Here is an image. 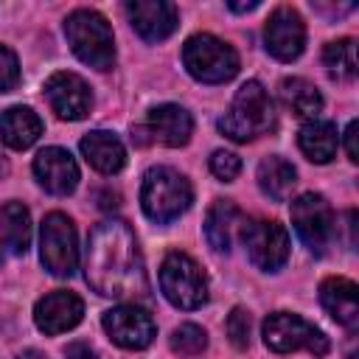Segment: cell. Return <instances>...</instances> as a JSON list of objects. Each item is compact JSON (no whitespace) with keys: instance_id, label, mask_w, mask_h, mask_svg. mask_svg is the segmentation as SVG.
<instances>
[{"instance_id":"16","label":"cell","mask_w":359,"mask_h":359,"mask_svg":"<svg viewBox=\"0 0 359 359\" xmlns=\"http://www.w3.org/2000/svg\"><path fill=\"white\" fill-rule=\"evenodd\" d=\"M34 174L39 180V185L56 196L73 194L79 185V165L70 157V151L59 149V146H48L34 157Z\"/></svg>"},{"instance_id":"18","label":"cell","mask_w":359,"mask_h":359,"mask_svg":"<svg viewBox=\"0 0 359 359\" xmlns=\"http://www.w3.org/2000/svg\"><path fill=\"white\" fill-rule=\"evenodd\" d=\"M244 224H247V216L230 199H216L205 216V236L213 250L227 252L233 247V241L241 238Z\"/></svg>"},{"instance_id":"10","label":"cell","mask_w":359,"mask_h":359,"mask_svg":"<svg viewBox=\"0 0 359 359\" xmlns=\"http://www.w3.org/2000/svg\"><path fill=\"white\" fill-rule=\"evenodd\" d=\"M241 241L247 247L250 261L264 272H278L289 261V233L275 219L247 222Z\"/></svg>"},{"instance_id":"5","label":"cell","mask_w":359,"mask_h":359,"mask_svg":"<svg viewBox=\"0 0 359 359\" xmlns=\"http://www.w3.org/2000/svg\"><path fill=\"white\" fill-rule=\"evenodd\" d=\"M185 70L202 84H222L238 73V53L213 34H194L182 48Z\"/></svg>"},{"instance_id":"15","label":"cell","mask_w":359,"mask_h":359,"mask_svg":"<svg viewBox=\"0 0 359 359\" xmlns=\"http://www.w3.org/2000/svg\"><path fill=\"white\" fill-rule=\"evenodd\" d=\"M126 17L132 28L146 42H163L177 31V6L165 0H132L126 3Z\"/></svg>"},{"instance_id":"20","label":"cell","mask_w":359,"mask_h":359,"mask_svg":"<svg viewBox=\"0 0 359 359\" xmlns=\"http://www.w3.org/2000/svg\"><path fill=\"white\" fill-rule=\"evenodd\" d=\"M81 154L101 174H118L126 163L123 143L112 132H104V129H95V132L81 137Z\"/></svg>"},{"instance_id":"28","label":"cell","mask_w":359,"mask_h":359,"mask_svg":"<svg viewBox=\"0 0 359 359\" xmlns=\"http://www.w3.org/2000/svg\"><path fill=\"white\" fill-rule=\"evenodd\" d=\"M227 337H230V342H233V348H238V351H244V348H250V334H252V317H250V311L247 309H241V306H236L230 314H227Z\"/></svg>"},{"instance_id":"31","label":"cell","mask_w":359,"mask_h":359,"mask_svg":"<svg viewBox=\"0 0 359 359\" xmlns=\"http://www.w3.org/2000/svg\"><path fill=\"white\" fill-rule=\"evenodd\" d=\"M65 359H101L90 345H84V342H73L67 351H65Z\"/></svg>"},{"instance_id":"19","label":"cell","mask_w":359,"mask_h":359,"mask_svg":"<svg viewBox=\"0 0 359 359\" xmlns=\"http://www.w3.org/2000/svg\"><path fill=\"white\" fill-rule=\"evenodd\" d=\"M320 303L323 309L345 328L359 325V289L348 278H325L320 283Z\"/></svg>"},{"instance_id":"27","label":"cell","mask_w":359,"mask_h":359,"mask_svg":"<svg viewBox=\"0 0 359 359\" xmlns=\"http://www.w3.org/2000/svg\"><path fill=\"white\" fill-rule=\"evenodd\" d=\"M208 348V334L205 328L194 325V323H182L180 328H174L171 334V351L180 356H199Z\"/></svg>"},{"instance_id":"7","label":"cell","mask_w":359,"mask_h":359,"mask_svg":"<svg viewBox=\"0 0 359 359\" xmlns=\"http://www.w3.org/2000/svg\"><path fill=\"white\" fill-rule=\"evenodd\" d=\"M264 345L275 353L309 351L311 356H325L331 351L328 337L317 325L289 311H275L264 320Z\"/></svg>"},{"instance_id":"17","label":"cell","mask_w":359,"mask_h":359,"mask_svg":"<svg viewBox=\"0 0 359 359\" xmlns=\"http://www.w3.org/2000/svg\"><path fill=\"white\" fill-rule=\"evenodd\" d=\"M143 132L151 135V140L163 143V146H185L191 140V132H194V121L188 115V109L177 107V104H160L149 112L146 118V126Z\"/></svg>"},{"instance_id":"32","label":"cell","mask_w":359,"mask_h":359,"mask_svg":"<svg viewBox=\"0 0 359 359\" xmlns=\"http://www.w3.org/2000/svg\"><path fill=\"white\" fill-rule=\"evenodd\" d=\"M356 129H359L356 121H351L348 129H345V149H348V160H351V163L359 160V151H356Z\"/></svg>"},{"instance_id":"29","label":"cell","mask_w":359,"mask_h":359,"mask_svg":"<svg viewBox=\"0 0 359 359\" xmlns=\"http://www.w3.org/2000/svg\"><path fill=\"white\" fill-rule=\"evenodd\" d=\"M210 171H213V177H219L222 182H230V180L238 177V171H241V160H238L233 151L219 149V151L210 154Z\"/></svg>"},{"instance_id":"23","label":"cell","mask_w":359,"mask_h":359,"mask_svg":"<svg viewBox=\"0 0 359 359\" xmlns=\"http://www.w3.org/2000/svg\"><path fill=\"white\" fill-rule=\"evenodd\" d=\"M0 241L14 255H22L31 244V213L22 202H6L0 208Z\"/></svg>"},{"instance_id":"4","label":"cell","mask_w":359,"mask_h":359,"mask_svg":"<svg viewBox=\"0 0 359 359\" xmlns=\"http://www.w3.org/2000/svg\"><path fill=\"white\" fill-rule=\"evenodd\" d=\"M65 36L73 48V53L95 67V70H109L115 65V36L109 22L93 11V8H76L65 20Z\"/></svg>"},{"instance_id":"1","label":"cell","mask_w":359,"mask_h":359,"mask_svg":"<svg viewBox=\"0 0 359 359\" xmlns=\"http://www.w3.org/2000/svg\"><path fill=\"white\" fill-rule=\"evenodd\" d=\"M84 278L104 297L135 300L146 294L149 280H146L143 258L135 233L129 230L126 222L109 219L95 224L84 252Z\"/></svg>"},{"instance_id":"22","label":"cell","mask_w":359,"mask_h":359,"mask_svg":"<svg viewBox=\"0 0 359 359\" xmlns=\"http://www.w3.org/2000/svg\"><path fill=\"white\" fill-rule=\"evenodd\" d=\"M297 143H300V151L311 163H328V160H334L337 146H339L337 126L331 121H317L314 118V121L303 123V129L297 135Z\"/></svg>"},{"instance_id":"24","label":"cell","mask_w":359,"mask_h":359,"mask_svg":"<svg viewBox=\"0 0 359 359\" xmlns=\"http://www.w3.org/2000/svg\"><path fill=\"white\" fill-rule=\"evenodd\" d=\"M294 182H297V171H294V165L289 160H283L278 154L261 160V165H258V185H261V191L269 199L283 202L292 194Z\"/></svg>"},{"instance_id":"34","label":"cell","mask_w":359,"mask_h":359,"mask_svg":"<svg viewBox=\"0 0 359 359\" xmlns=\"http://www.w3.org/2000/svg\"><path fill=\"white\" fill-rule=\"evenodd\" d=\"M14 359H45L39 351H22L20 356H14Z\"/></svg>"},{"instance_id":"33","label":"cell","mask_w":359,"mask_h":359,"mask_svg":"<svg viewBox=\"0 0 359 359\" xmlns=\"http://www.w3.org/2000/svg\"><path fill=\"white\" fill-rule=\"evenodd\" d=\"M230 8H233V11H252V8H258V0H250V3H230Z\"/></svg>"},{"instance_id":"35","label":"cell","mask_w":359,"mask_h":359,"mask_svg":"<svg viewBox=\"0 0 359 359\" xmlns=\"http://www.w3.org/2000/svg\"><path fill=\"white\" fill-rule=\"evenodd\" d=\"M0 171H3V160H0Z\"/></svg>"},{"instance_id":"30","label":"cell","mask_w":359,"mask_h":359,"mask_svg":"<svg viewBox=\"0 0 359 359\" xmlns=\"http://www.w3.org/2000/svg\"><path fill=\"white\" fill-rule=\"evenodd\" d=\"M17 81H20V62L11 48L0 45V93L14 90Z\"/></svg>"},{"instance_id":"8","label":"cell","mask_w":359,"mask_h":359,"mask_svg":"<svg viewBox=\"0 0 359 359\" xmlns=\"http://www.w3.org/2000/svg\"><path fill=\"white\" fill-rule=\"evenodd\" d=\"M39 258L45 269L56 278H67L76 272L79 264V247H76V227L73 222L53 210L42 219V233H39Z\"/></svg>"},{"instance_id":"2","label":"cell","mask_w":359,"mask_h":359,"mask_svg":"<svg viewBox=\"0 0 359 359\" xmlns=\"http://www.w3.org/2000/svg\"><path fill=\"white\" fill-rule=\"evenodd\" d=\"M194 202V188L185 174H180L171 165H151L143 174V188H140V205L143 213L157 222L168 224L180 219Z\"/></svg>"},{"instance_id":"26","label":"cell","mask_w":359,"mask_h":359,"mask_svg":"<svg viewBox=\"0 0 359 359\" xmlns=\"http://www.w3.org/2000/svg\"><path fill=\"white\" fill-rule=\"evenodd\" d=\"M323 65H325L331 79L351 81L356 76V45H353V39L345 36V39L328 42L325 50H323Z\"/></svg>"},{"instance_id":"14","label":"cell","mask_w":359,"mask_h":359,"mask_svg":"<svg viewBox=\"0 0 359 359\" xmlns=\"http://www.w3.org/2000/svg\"><path fill=\"white\" fill-rule=\"evenodd\" d=\"M81 317H84V303L79 294H73L67 289H56V292L45 294L42 300H36V306H34V323L45 334L70 331L81 323Z\"/></svg>"},{"instance_id":"12","label":"cell","mask_w":359,"mask_h":359,"mask_svg":"<svg viewBox=\"0 0 359 359\" xmlns=\"http://www.w3.org/2000/svg\"><path fill=\"white\" fill-rule=\"evenodd\" d=\"M266 50L280 62H294L306 48V25L303 17L292 6H278L264 28Z\"/></svg>"},{"instance_id":"3","label":"cell","mask_w":359,"mask_h":359,"mask_svg":"<svg viewBox=\"0 0 359 359\" xmlns=\"http://www.w3.org/2000/svg\"><path fill=\"white\" fill-rule=\"evenodd\" d=\"M272 126H275V107L261 81H244L230 109L219 118V129L236 143H247L269 132Z\"/></svg>"},{"instance_id":"21","label":"cell","mask_w":359,"mask_h":359,"mask_svg":"<svg viewBox=\"0 0 359 359\" xmlns=\"http://www.w3.org/2000/svg\"><path fill=\"white\" fill-rule=\"evenodd\" d=\"M42 121L31 107H8L0 112V137L8 149H28L39 140Z\"/></svg>"},{"instance_id":"11","label":"cell","mask_w":359,"mask_h":359,"mask_svg":"<svg viewBox=\"0 0 359 359\" xmlns=\"http://www.w3.org/2000/svg\"><path fill=\"white\" fill-rule=\"evenodd\" d=\"M101 323H104L107 337L118 348H126V351L149 348L154 334H157V325H154L151 314L143 306H135V303H123V306L109 309Z\"/></svg>"},{"instance_id":"13","label":"cell","mask_w":359,"mask_h":359,"mask_svg":"<svg viewBox=\"0 0 359 359\" xmlns=\"http://www.w3.org/2000/svg\"><path fill=\"white\" fill-rule=\"evenodd\" d=\"M45 98L62 121H81L93 107V93L87 81L67 70H59L45 81Z\"/></svg>"},{"instance_id":"25","label":"cell","mask_w":359,"mask_h":359,"mask_svg":"<svg viewBox=\"0 0 359 359\" xmlns=\"http://www.w3.org/2000/svg\"><path fill=\"white\" fill-rule=\"evenodd\" d=\"M280 101H283L286 109L294 112L297 118H314V115L323 109V95H320V90H317L311 81L300 79V76L280 81Z\"/></svg>"},{"instance_id":"6","label":"cell","mask_w":359,"mask_h":359,"mask_svg":"<svg viewBox=\"0 0 359 359\" xmlns=\"http://www.w3.org/2000/svg\"><path fill=\"white\" fill-rule=\"evenodd\" d=\"M160 289L177 309H199L208 300V278L202 266L185 252H168L160 266Z\"/></svg>"},{"instance_id":"9","label":"cell","mask_w":359,"mask_h":359,"mask_svg":"<svg viewBox=\"0 0 359 359\" xmlns=\"http://www.w3.org/2000/svg\"><path fill=\"white\" fill-rule=\"evenodd\" d=\"M292 224L300 241L317 255L325 252V247L334 241V210L323 194H300L292 202Z\"/></svg>"}]
</instances>
